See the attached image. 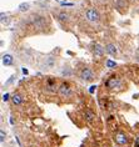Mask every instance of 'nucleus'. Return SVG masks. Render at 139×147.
I'll list each match as a JSON object with an SVG mask.
<instances>
[{
  "label": "nucleus",
  "instance_id": "nucleus-1",
  "mask_svg": "<svg viewBox=\"0 0 139 147\" xmlns=\"http://www.w3.org/2000/svg\"><path fill=\"white\" fill-rule=\"evenodd\" d=\"M85 19L89 23H91V24H95V23H98L100 20V15H99V13H98L96 9L90 8V9H88L85 11Z\"/></svg>",
  "mask_w": 139,
  "mask_h": 147
},
{
  "label": "nucleus",
  "instance_id": "nucleus-2",
  "mask_svg": "<svg viewBox=\"0 0 139 147\" xmlns=\"http://www.w3.org/2000/svg\"><path fill=\"white\" fill-rule=\"evenodd\" d=\"M58 92H59V95L62 96V97H69V96H72V87L67 82H63L62 85L59 86V89H58Z\"/></svg>",
  "mask_w": 139,
  "mask_h": 147
},
{
  "label": "nucleus",
  "instance_id": "nucleus-3",
  "mask_svg": "<svg viewBox=\"0 0 139 147\" xmlns=\"http://www.w3.org/2000/svg\"><path fill=\"white\" fill-rule=\"evenodd\" d=\"M120 85H122V81L119 80V77H115V76H112V77H109V79L105 81V86L109 90L115 89V87H119Z\"/></svg>",
  "mask_w": 139,
  "mask_h": 147
},
{
  "label": "nucleus",
  "instance_id": "nucleus-4",
  "mask_svg": "<svg viewBox=\"0 0 139 147\" xmlns=\"http://www.w3.org/2000/svg\"><path fill=\"white\" fill-rule=\"evenodd\" d=\"M80 79L84 81H91L94 79V72L91 71L89 67H85V69H83L82 72H80Z\"/></svg>",
  "mask_w": 139,
  "mask_h": 147
},
{
  "label": "nucleus",
  "instance_id": "nucleus-5",
  "mask_svg": "<svg viewBox=\"0 0 139 147\" xmlns=\"http://www.w3.org/2000/svg\"><path fill=\"white\" fill-rule=\"evenodd\" d=\"M55 66V57L53 56H48L45 57V60L43 61V67L44 69H52Z\"/></svg>",
  "mask_w": 139,
  "mask_h": 147
},
{
  "label": "nucleus",
  "instance_id": "nucleus-6",
  "mask_svg": "<svg viewBox=\"0 0 139 147\" xmlns=\"http://www.w3.org/2000/svg\"><path fill=\"white\" fill-rule=\"evenodd\" d=\"M104 51H105V49L103 48L101 45H99V44H95V45L93 46V54L98 57L103 56V55H104Z\"/></svg>",
  "mask_w": 139,
  "mask_h": 147
},
{
  "label": "nucleus",
  "instance_id": "nucleus-7",
  "mask_svg": "<svg viewBox=\"0 0 139 147\" xmlns=\"http://www.w3.org/2000/svg\"><path fill=\"white\" fill-rule=\"evenodd\" d=\"M115 142L118 143V145H127L128 143V137L125 136L124 133H118L117 136H115Z\"/></svg>",
  "mask_w": 139,
  "mask_h": 147
},
{
  "label": "nucleus",
  "instance_id": "nucleus-8",
  "mask_svg": "<svg viewBox=\"0 0 139 147\" xmlns=\"http://www.w3.org/2000/svg\"><path fill=\"white\" fill-rule=\"evenodd\" d=\"M105 51L109 54V55H112V56H117V54H118V49L115 48V45H113V44H108L105 46Z\"/></svg>",
  "mask_w": 139,
  "mask_h": 147
},
{
  "label": "nucleus",
  "instance_id": "nucleus-9",
  "mask_svg": "<svg viewBox=\"0 0 139 147\" xmlns=\"http://www.w3.org/2000/svg\"><path fill=\"white\" fill-rule=\"evenodd\" d=\"M47 90H48V91H52V92L57 91V85H55V80H53V79H49V80L47 81Z\"/></svg>",
  "mask_w": 139,
  "mask_h": 147
},
{
  "label": "nucleus",
  "instance_id": "nucleus-10",
  "mask_svg": "<svg viewBox=\"0 0 139 147\" xmlns=\"http://www.w3.org/2000/svg\"><path fill=\"white\" fill-rule=\"evenodd\" d=\"M3 64H4L5 66H9L13 64V56L10 55V54H5L3 55Z\"/></svg>",
  "mask_w": 139,
  "mask_h": 147
},
{
  "label": "nucleus",
  "instance_id": "nucleus-11",
  "mask_svg": "<svg viewBox=\"0 0 139 147\" xmlns=\"http://www.w3.org/2000/svg\"><path fill=\"white\" fill-rule=\"evenodd\" d=\"M11 101L14 105H21L23 104V96L19 95V94H15L13 97H11Z\"/></svg>",
  "mask_w": 139,
  "mask_h": 147
},
{
  "label": "nucleus",
  "instance_id": "nucleus-12",
  "mask_svg": "<svg viewBox=\"0 0 139 147\" xmlns=\"http://www.w3.org/2000/svg\"><path fill=\"white\" fill-rule=\"evenodd\" d=\"M84 115H85L86 121H89V122H93V121H94V119H95V115H94V112H93V111H90V110H86Z\"/></svg>",
  "mask_w": 139,
  "mask_h": 147
},
{
  "label": "nucleus",
  "instance_id": "nucleus-13",
  "mask_svg": "<svg viewBox=\"0 0 139 147\" xmlns=\"http://www.w3.org/2000/svg\"><path fill=\"white\" fill-rule=\"evenodd\" d=\"M58 19L60 20V21H68L69 20V14H67V13H60V14L58 15Z\"/></svg>",
  "mask_w": 139,
  "mask_h": 147
},
{
  "label": "nucleus",
  "instance_id": "nucleus-14",
  "mask_svg": "<svg viewBox=\"0 0 139 147\" xmlns=\"http://www.w3.org/2000/svg\"><path fill=\"white\" fill-rule=\"evenodd\" d=\"M105 65H106V67H109V69H114V67H117V62L110 60V59H108L105 61Z\"/></svg>",
  "mask_w": 139,
  "mask_h": 147
},
{
  "label": "nucleus",
  "instance_id": "nucleus-15",
  "mask_svg": "<svg viewBox=\"0 0 139 147\" xmlns=\"http://www.w3.org/2000/svg\"><path fill=\"white\" fill-rule=\"evenodd\" d=\"M28 10H29V4L28 3H23V4L19 5V11L25 13V11H28Z\"/></svg>",
  "mask_w": 139,
  "mask_h": 147
},
{
  "label": "nucleus",
  "instance_id": "nucleus-16",
  "mask_svg": "<svg viewBox=\"0 0 139 147\" xmlns=\"http://www.w3.org/2000/svg\"><path fill=\"white\" fill-rule=\"evenodd\" d=\"M117 5H118L119 8H127V3H125V0H117Z\"/></svg>",
  "mask_w": 139,
  "mask_h": 147
},
{
  "label": "nucleus",
  "instance_id": "nucleus-17",
  "mask_svg": "<svg viewBox=\"0 0 139 147\" xmlns=\"http://www.w3.org/2000/svg\"><path fill=\"white\" fill-rule=\"evenodd\" d=\"M0 16H1V24H6V23H8V16H6L4 13H1Z\"/></svg>",
  "mask_w": 139,
  "mask_h": 147
},
{
  "label": "nucleus",
  "instance_id": "nucleus-18",
  "mask_svg": "<svg viewBox=\"0 0 139 147\" xmlns=\"http://www.w3.org/2000/svg\"><path fill=\"white\" fill-rule=\"evenodd\" d=\"M4 141H5V132L1 130V131H0V142L3 143Z\"/></svg>",
  "mask_w": 139,
  "mask_h": 147
},
{
  "label": "nucleus",
  "instance_id": "nucleus-19",
  "mask_svg": "<svg viewBox=\"0 0 139 147\" xmlns=\"http://www.w3.org/2000/svg\"><path fill=\"white\" fill-rule=\"evenodd\" d=\"M70 74H72V71H70V70H63L62 71V75H65V76H68V75H70Z\"/></svg>",
  "mask_w": 139,
  "mask_h": 147
},
{
  "label": "nucleus",
  "instance_id": "nucleus-20",
  "mask_svg": "<svg viewBox=\"0 0 139 147\" xmlns=\"http://www.w3.org/2000/svg\"><path fill=\"white\" fill-rule=\"evenodd\" d=\"M95 87H96L95 85H91L90 87H89V92H90V94H94V91H95Z\"/></svg>",
  "mask_w": 139,
  "mask_h": 147
},
{
  "label": "nucleus",
  "instance_id": "nucleus-21",
  "mask_svg": "<svg viewBox=\"0 0 139 147\" xmlns=\"http://www.w3.org/2000/svg\"><path fill=\"white\" fill-rule=\"evenodd\" d=\"M9 97H10L9 94H5V95H3V101H5V102H6V101L9 100Z\"/></svg>",
  "mask_w": 139,
  "mask_h": 147
},
{
  "label": "nucleus",
  "instance_id": "nucleus-22",
  "mask_svg": "<svg viewBox=\"0 0 139 147\" xmlns=\"http://www.w3.org/2000/svg\"><path fill=\"white\" fill-rule=\"evenodd\" d=\"M134 147H139V136L135 138V142H134Z\"/></svg>",
  "mask_w": 139,
  "mask_h": 147
},
{
  "label": "nucleus",
  "instance_id": "nucleus-23",
  "mask_svg": "<svg viewBox=\"0 0 139 147\" xmlns=\"http://www.w3.org/2000/svg\"><path fill=\"white\" fill-rule=\"evenodd\" d=\"M23 72H24L25 75H26V74H28V70H26V69H23Z\"/></svg>",
  "mask_w": 139,
  "mask_h": 147
},
{
  "label": "nucleus",
  "instance_id": "nucleus-24",
  "mask_svg": "<svg viewBox=\"0 0 139 147\" xmlns=\"http://www.w3.org/2000/svg\"><path fill=\"white\" fill-rule=\"evenodd\" d=\"M55 1H59L60 4H62V3H65V0H55Z\"/></svg>",
  "mask_w": 139,
  "mask_h": 147
}]
</instances>
